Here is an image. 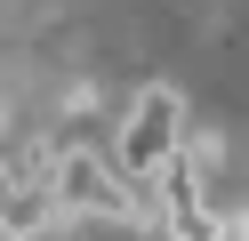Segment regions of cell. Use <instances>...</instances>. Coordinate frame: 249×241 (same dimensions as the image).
Listing matches in <instances>:
<instances>
[{
  "label": "cell",
  "instance_id": "6da1fadb",
  "mask_svg": "<svg viewBox=\"0 0 249 241\" xmlns=\"http://www.w3.org/2000/svg\"><path fill=\"white\" fill-rule=\"evenodd\" d=\"M169 153H185V89L153 80V89H137V105L121 112V129H113V169L129 177V185H153V169H161Z\"/></svg>",
  "mask_w": 249,
  "mask_h": 241
},
{
  "label": "cell",
  "instance_id": "7a4b0ae2",
  "mask_svg": "<svg viewBox=\"0 0 249 241\" xmlns=\"http://www.w3.org/2000/svg\"><path fill=\"white\" fill-rule=\"evenodd\" d=\"M33 233H56V201L40 185H24L0 153V241H33Z\"/></svg>",
  "mask_w": 249,
  "mask_h": 241
},
{
  "label": "cell",
  "instance_id": "3957f363",
  "mask_svg": "<svg viewBox=\"0 0 249 241\" xmlns=\"http://www.w3.org/2000/svg\"><path fill=\"white\" fill-rule=\"evenodd\" d=\"M161 233H169V241H233V217H217V209L201 201V209H177V217H161Z\"/></svg>",
  "mask_w": 249,
  "mask_h": 241
}]
</instances>
